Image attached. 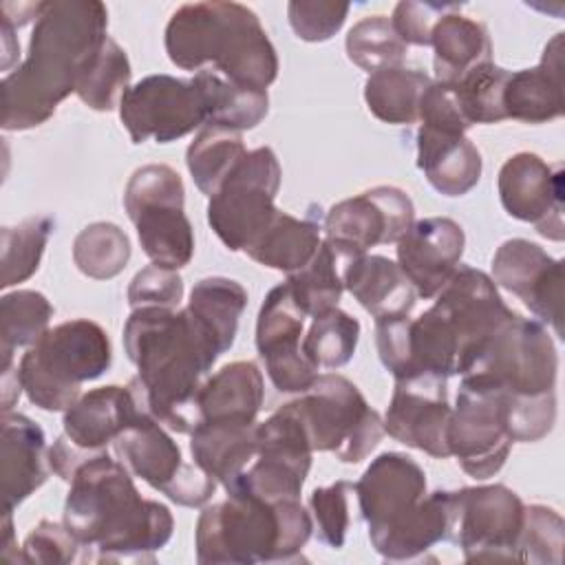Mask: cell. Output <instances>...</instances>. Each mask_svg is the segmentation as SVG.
Masks as SVG:
<instances>
[{
    "label": "cell",
    "mask_w": 565,
    "mask_h": 565,
    "mask_svg": "<svg viewBox=\"0 0 565 565\" xmlns=\"http://www.w3.org/2000/svg\"><path fill=\"white\" fill-rule=\"evenodd\" d=\"M415 223L411 196L393 185H377L335 203L324 221V238L351 256L369 247L397 243Z\"/></svg>",
    "instance_id": "16"
},
{
    "label": "cell",
    "mask_w": 565,
    "mask_h": 565,
    "mask_svg": "<svg viewBox=\"0 0 565 565\" xmlns=\"http://www.w3.org/2000/svg\"><path fill=\"white\" fill-rule=\"evenodd\" d=\"M181 298H183V280L177 274V269H168L154 263L137 271L128 285V305L132 309H141V307L179 309Z\"/></svg>",
    "instance_id": "47"
},
{
    "label": "cell",
    "mask_w": 565,
    "mask_h": 565,
    "mask_svg": "<svg viewBox=\"0 0 565 565\" xmlns=\"http://www.w3.org/2000/svg\"><path fill=\"white\" fill-rule=\"evenodd\" d=\"M64 525L97 561L152 558L172 536L168 505L143 499L130 470L106 450L77 468L64 503Z\"/></svg>",
    "instance_id": "3"
},
{
    "label": "cell",
    "mask_w": 565,
    "mask_h": 565,
    "mask_svg": "<svg viewBox=\"0 0 565 565\" xmlns=\"http://www.w3.org/2000/svg\"><path fill=\"white\" fill-rule=\"evenodd\" d=\"M523 512L519 494L501 483L455 490L450 541L459 543L468 563L516 561Z\"/></svg>",
    "instance_id": "14"
},
{
    "label": "cell",
    "mask_w": 565,
    "mask_h": 565,
    "mask_svg": "<svg viewBox=\"0 0 565 565\" xmlns=\"http://www.w3.org/2000/svg\"><path fill=\"white\" fill-rule=\"evenodd\" d=\"M358 338L360 322L335 307L313 318L300 349L313 366L340 369L353 358Z\"/></svg>",
    "instance_id": "41"
},
{
    "label": "cell",
    "mask_w": 565,
    "mask_h": 565,
    "mask_svg": "<svg viewBox=\"0 0 565 565\" xmlns=\"http://www.w3.org/2000/svg\"><path fill=\"white\" fill-rule=\"evenodd\" d=\"M183 201V181L170 166L148 163L128 179L124 207L135 223L143 254L154 265L181 269L192 260L194 234Z\"/></svg>",
    "instance_id": "10"
},
{
    "label": "cell",
    "mask_w": 565,
    "mask_h": 565,
    "mask_svg": "<svg viewBox=\"0 0 565 565\" xmlns=\"http://www.w3.org/2000/svg\"><path fill=\"white\" fill-rule=\"evenodd\" d=\"M280 163L271 148L249 150L234 172L207 201V223L223 245L245 252L256 236L274 221V205L280 188Z\"/></svg>",
    "instance_id": "11"
},
{
    "label": "cell",
    "mask_w": 565,
    "mask_h": 565,
    "mask_svg": "<svg viewBox=\"0 0 565 565\" xmlns=\"http://www.w3.org/2000/svg\"><path fill=\"white\" fill-rule=\"evenodd\" d=\"M503 210L550 241H563V163H547L534 152L512 154L497 179Z\"/></svg>",
    "instance_id": "18"
},
{
    "label": "cell",
    "mask_w": 565,
    "mask_h": 565,
    "mask_svg": "<svg viewBox=\"0 0 565 565\" xmlns=\"http://www.w3.org/2000/svg\"><path fill=\"white\" fill-rule=\"evenodd\" d=\"M419 128L444 132V135H466L470 124L466 121L457 93L452 84L430 82L419 99Z\"/></svg>",
    "instance_id": "49"
},
{
    "label": "cell",
    "mask_w": 565,
    "mask_h": 565,
    "mask_svg": "<svg viewBox=\"0 0 565 565\" xmlns=\"http://www.w3.org/2000/svg\"><path fill=\"white\" fill-rule=\"evenodd\" d=\"M313 532L300 499H263L247 490H227V499L203 508L194 530L201 565L285 563L300 556Z\"/></svg>",
    "instance_id": "7"
},
{
    "label": "cell",
    "mask_w": 565,
    "mask_h": 565,
    "mask_svg": "<svg viewBox=\"0 0 565 565\" xmlns=\"http://www.w3.org/2000/svg\"><path fill=\"white\" fill-rule=\"evenodd\" d=\"M15 29L7 22H2V71H9L11 62L15 60V53L20 51V44L18 40L13 38Z\"/></svg>",
    "instance_id": "54"
},
{
    "label": "cell",
    "mask_w": 565,
    "mask_h": 565,
    "mask_svg": "<svg viewBox=\"0 0 565 565\" xmlns=\"http://www.w3.org/2000/svg\"><path fill=\"white\" fill-rule=\"evenodd\" d=\"M344 46L349 60L362 71H369V75L402 66L408 53V46L395 33L386 15H366L355 22L347 33Z\"/></svg>",
    "instance_id": "39"
},
{
    "label": "cell",
    "mask_w": 565,
    "mask_h": 565,
    "mask_svg": "<svg viewBox=\"0 0 565 565\" xmlns=\"http://www.w3.org/2000/svg\"><path fill=\"white\" fill-rule=\"evenodd\" d=\"M459 4H441V2H415L404 0L397 2L391 15V24L402 42L415 46H430V35L435 24L450 11H457Z\"/></svg>",
    "instance_id": "50"
},
{
    "label": "cell",
    "mask_w": 565,
    "mask_h": 565,
    "mask_svg": "<svg viewBox=\"0 0 565 565\" xmlns=\"http://www.w3.org/2000/svg\"><path fill=\"white\" fill-rule=\"evenodd\" d=\"M190 452L227 490L256 457V424L199 422L190 433Z\"/></svg>",
    "instance_id": "29"
},
{
    "label": "cell",
    "mask_w": 565,
    "mask_h": 565,
    "mask_svg": "<svg viewBox=\"0 0 565 565\" xmlns=\"http://www.w3.org/2000/svg\"><path fill=\"white\" fill-rule=\"evenodd\" d=\"M349 13L347 2L327 0H291L287 4V18L294 33L305 42H324L333 38Z\"/></svg>",
    "instance_id": "46"
},
{
    "label": "cell",
    "mask_w": 565,
    "mask_h": 565,
    "mask_svg": "<svg viewBox=\"0 0 565 565\" xmlns=\"http://www.w3.org/2000/svg\"><path fill=\"white\" fill-rule=\"evenodd\" d=\"M417 168L446 196L468 194L481 179V154L466 135L417 130Z\"/></svg>",
    "instance_id": "28"
},
{
    "label": "cell",
    "mask_w": 565,
    "mask_h": 565,
    "mask_svg": "<svg viewBox=\"0 0 565 565\" xmlns=\"http://www.w3.org/2000/svg\"><path fill=\"white\" fill-rule=\"evenodd\" d=\"M124 349L137 366L128 384L137 402L168 430L190 435L203 377L223 353L210 329L188 307H141L124 324Z\"/></svg>",
    "instance_id": "1"
},
{
    "label": "cell",
    "mask_w": 565,
    "mask_h": 565,
    "mask_svg": "<svg viewBox=\"0 0 565 565\" xmlns=\"http://www.w3.org/2000/svg\"><path fill=\"white\" fill-rule=\"evenodd\" d=\"M556 371V347L543 322L516 316L481 347L461 380L501 393L512 441L530 444L554 426Z\"/></svg>",
    "instance_id": "5"
},
{
    "label": "cell",
    "mask_w": 565,
    "mask_h": 565,
    "mask_svg": "<svg viewBox=\"0 0 565 565\" xmlns=\"http://www.w3.org/2000/svg\"><path fill=\"white\" fill-rule=\"evenodd\" d=\"M466 236L457 221L428 216L415 221L397 241V265L422 298H435L461 265Z\"/></svg>",
    "instance_id": "21"
},
{
    "label": "cell",
    "mask_w": 565,
    "mask_h": 565,
    "mask_svg": "<svg viewBox=\"0 0 565 565\" xmlns=\"http://www.w3.org/2000/svg\"><path fill=\"white\" fill-rule=\"evenodd\" d=\"M79 541L71 534V530L62 523L40 521L22 545V563H38V565H62L73 563L77 558Z\"/></svg>",
    "instance_id": "48"
},
{
    "label": "cell",
    "mask_w": 565,
    "mask_h": 565,
    "mask_svg": "<svg viewBox=\"0 0 565 565\" xmlns=\"http://www.w3.org/2000/svg\"><path fill=\"white\" fill-rule=\"evenodd\" d=\"M344 289L377 320L391 316H408L415 307V287L386 256L360 254L344 267Z\"/></svg>",
    "instance_id": "26"
},
{
    "label": "cell",
    "mask_w": 565,
    "mask_h": 565,
    "mask_svg": "<svg viewBox=\"0 0 565 565\" xmlns=\"http://www.w3.org/2000/svg\"><path fill=\"white\" fill-rule=\"evenodd\" d=\"M351 481H335L324 488H316L309 497V510L313 530L320 543L340 550L347 541V530L351 523L349 516V497L353 492Z\"/></svg>",
    "instance_id": "45"
},
{
    "label": "cell",
    "mask_w": 565,
    "mask_h": 565,
    "mask_svg": "<svg viewBox=\"0 0 565 565\" xmlns=\"http://www.w3.org/2000/svg\"><path fill=\"white\" fill-rule=\"evenodd\" d=\"M265 397L263 373L249 360L230 362L207 377L196 395L199 422L256 424Z\"/></svg>",
    "instance_id": "27"
},
{
    "label": "cell",
    "mask_w": 565,
    "mask_h": 565,
    "mask_svg": "<svg viewBox=\"0 0 565 565\" xmlns=\"http://www.w3.org/2000/svg\"><path fill=\"white\" fill-rule=\"evenodd\" d=\"M2 508L13 512L49 477L44 430L20 413H2Z\"/></svg>",
    "instance_id": "23"
},
{
    "label": "cell",
    "mask_w": 565,
    "mask_h": 565,
    "mask_svg": "<svg viewBox=\"0 0 565 565\" xmlns=\"http://www.w3.org/2000/svg\"><path fill=\"white\" fill-rule=\"evenodd\" d=\"M452 408L448 406L446 377L413 375L395 380L393 397L384 417V433L404 446L417 448L430 457L446 459L448 424Z\"/></svg>",
    "instance_id": "19"
},
{
    "label": "cell",
    "mask_w": 565,
    "mask_h": 565,
    "mask_svg": "<svg viewBox=\"0 0 565 565\" xmlns=\"http://www.w3.org/2000/svg\"><path fill=\"white\" fill-rule=\"evenodd\" d=\"M320 218V210L316 212V207H311L305 218L278 210L274 221L256 236L245 254L265 267L294 274L313 258L322 243Z\"/></svg>",
    "instance_id": "30"
},
{
    "label": "cell",
    "mask_w": 565,
    "mask_h": 565,
    "mask_svg": "<svg viewBox=\"0 0 565 565\" xmlns=\"http://www.w3.org/2000/svg\"><path fill=\"white\" fill-rule=\"evenodd\" d=\"M73 260L88 278H115L130 260V241L115 223H90L73 241Z\"/></svg>",
    "instance_id": "38"
},
{
    "label": "cell",
    "mask_w": 565,
    "mask_h": 565,
    "mask_svg": "<svg viewBox=\"0 0 565 565\" xmlns=\"http://www.w3.org/2000/svg\"><path fill=\"white\" fill-rule=\"evenodd\" d=\"M51 232V216H31L13 227H2V289L24 282L38 271Z\"/></svg>",
    "instance_id": "42"
},
{
    "label": "cell",
    "mask_w": 565,
    "mask_h": 565,
    "mask_svg": "<svg viewBox=\"0 0 565 565\" xmlns=\"http://www.w3.org/2000/svg\"><path fill=\"white\" fill-rule=\"evenodd\" d=\"M130 62L126 51L106 38L99 53L86 66L77 82V97L93 110L108 113L119 106L124 93L130 88Z\"/></svg>",
    "instance_id": "37"
},
{
    "label": "cell",
    "mask_w": 565,
    "mask_h": 565,
    "mask_svg": "<svg viewBox=\"0 0 565 565\" xmlns=\"http://www.w3.org/2000/svg\"><path fill=\"white\" fill-rule=\"evenodd\" d=\"M99 452H104V450H99ZM99 452H95V450H82V448H77L66 435H62V437L55 439L53 448L49 450V463H51V470H53L60 479H64V481L71 483V479H73V475L77 472V468H79L82 463H86L88 459L97 457Z\"/></svg>",
    "instance_id": "51"
},
{
    "label": "cell",
    "mask_w": 565,
    "mask_h": 565,
    "mask_svg": "<svg viewBox=\"0 0 565 565\" xmlns=\"http://www.w3.org/2000/svg\"><path fill=\"white\" fill-rule=\"evenodd\" d=\"M166 53L183 71L212 64L245 88L267 90L278 77V55L258 15L238 2L181 4L166 26Z\"/></svg>",
    "instance_id": "6"
},
{
    "label": "cell",
    "mask_w": 565,
    "mask_h": 565,
    "mask_svg": "<svg viewBox=\"0 0 565 565\" xmlns=\"http://www.w3.org/2000/svg\"><path fill=\"white\" fill-rule=\"evenodd\" d=\"M113 362L106 331L86 318L49 329L20 360L18 377L26 397L42 411L57 413L79 399V386L97 380Z\"/></svg>",
    "instance_id": "8"
},
{
    "label": "cell",
    "mask_w": 565,
    "mask_h": 565,
    "mask_svg": "<svg viewBox=\"0 0 565 565\" xmlns=\"http://www.w3.org/2000/svg\"><path fill=\"white\" fill-rule=\"evenodd\" d=\"M119 119L132 143L154 139L168 143L210 121V95L203 73L179 79L166 73L148 75L130 86L119 102Z\"/></svg>",
    "instance_id": "12"
},
{
    "label": "cell",
    "mask_w": 565,
    "mask_h": 565,
    "mask_svg": "<svg viewBox=\"0 0 565 565\" xmlns=\"http://www.w3.org/2000/svg\"><path fill=\"white\" fill-rule=\"evenodd\" d=\"M510 71L488 62L470 71L455 86L457 102L466 121L472 124H497L505 119L503 113V88Z\"/></svg>",
    "instance_id": "43"
},
{
    "label": "cell",
    "mask_w": 565,
    "mask_h": 565,
    "mask_svg": "<svg viewBox=\"0 0 565 565\" xmlns=\"http://www.w3.org/2000/svg\"><path fill=\"white\" fill-rule=\"evenodd\" d=\"M563 33H556L543 51L541 62L534 68L510 71L503 88L505 119H519L525 124H543L563 115Z\"/></svg>",
    "instance_id": "24"
},
{
    "label": "cell",
    "mask_w": 565,
    "mask_h": 565,
    "mask_svg": "<svg viewBox=\"0 0 565 565\" xmlns=\"http://www.w3.org/2000/svg\"><path fill=\"white\" fill-rule=\"evenodd\" d=\"M141 404L130 386L93 388L64 411V435L82 450H106V444L137 417Z\"/></svg>",
    "instance_id": "25"
},
{
    "label": "cell",
    "mask_w": 565,
    "mask_h": 565,
    "mask_svg": "<svg viewBox=\"0 0 565 565\" xmlns=\"http://www.w3.org/2000/svg\"><path fill=\"white\" fill-rule=\"evenodd\" d=\"M115 455L130 475L166 494L188 470L181 448L143 406L137 417L115 437Z\"/></svg>",
    "instance_id": "22"
},
{
    "label": "cell",
    "mask_w": 565,
    "mask_h": 565,
    "mask_svg": "<svg viewBox=\"0 0 565 565\" xmlns=\"http://www.w3.org/2000/svg\"><path fill=\"white\" fill-rule=\"evenodd\" d=\"M245 154L247 150L238 130L205 124L194 141L188 146L185 163L194 179V185L205 196H214Z\"/></svg>",
    "instance_id": "33"
},
{
    "label": "cell",
    "mask_w": 565,
    "mask_h": 565,
    "mask_svg": "<svg viewBox=\"0 0 565 565\" xmlns=\"http://www.w3.org/2000/svg\"><path fill=\"white\" fill-rule=\"evenodd\" d=\"M492 280L563 338V263L541 245L510 238L492 256Z\"/></svg>",
    "instance_id": "20"
},
{
    "label": "cell",
    "mask_w": 565,
    "mask_h": 565,
    "mask_svg": "<svg viewBox=\"0 0 565 565\" xmlns=\"http://www.w3.org/2000/svg\"><path fill=\"white\" fill-rule=\"evenodd\" d=\"M291 404L311 448L335 452L342 463L366 459L384 435V419L344 375L318 373L313 384Z\"/></svg>",
    "instance_id": "9"
},
{
    "label": "cell",
    "mask_w": 565,
    "mask_h": 565,
    "mask_svg": "<svg viewBox=\"0 0 565 565\" xmlns=\"http://www.w3.org/2000/svg\"><path fill=\"white\" fill-rule=\"evenodd\" d=\"M430 46L435 49L437 82L457 84L470 71L492 62V42L488 29L461 13H446L433 29Z\"/></svg>",
    "instance_id": "31"
},
{
    "label": "cell",
    "mask_w": 565,
    "mask_h": 565,
    "mask_svg": "<svg viewBox=\"0 0 565 565\" xmlns=\"http://www.w3.org/2000/svg\"><path fill=\"white\" fill-rule=\"evenodd\" d=\"M433 309L448 329L457 358L459 375L472 364L481 347L519 313L505 307L494 280L481 269L459 265L450 280L435 296Z\"/></svg>",
    "instance_id": "15"
},
{
    "label": "cell",
    "mask_w": 565,
    "mask_h": 565,
    "mask_svg": "<svg viewBox=\"0 0 565 565\" xmlns=\"http://www.w3.org/2000/svg\"><path fill=\"white\" fill-rule=\"evenodd\" d=\"M108 11L97 0L44 2L26 60L2 79V128L26 130L44 124L106 42Z\"/></svg>",
    "instance_id": "2"
},
{
    "label": "cell",
    "mask_w": 565,
    "mask_h": 565,
    "mask_svg": "<svg viewBox=\"0 0 565 565\" xmlns=\"http://www.w3.org/2000/svg\"><path fill=\"white\" fill-rule=\"evenodd\" d=\"M22 384L18 377V371L13 373V369H4L2 371V413L11 411L13 402L20 397Z\"/></svg>",
    "instance_id": "52"
},
{
    "label": "cell",
    "mask_w": 565,
    "mask_h": 565,
    "mask_svg": "<svg viewBox=\"0 0 565 565\" xmlns=\"http://www.w3.org/2000/svg\"><path fill=\"white\" fill-rule=\"evenodd\" d=\"M302 324L305 313L296 305L289 285L274 287L258 311L256 349L280 393H305L318 377V366L300 349Z\"/></svg>",
    "instance_id": "17"
},
{
    "label": "cell",
    "mask_w": 565,
    "mask_h": 565,
    "mask_svg": "<svg viewBox=\"0 0 565 565\" xmlns=\"http://www.w3.org/2000/svg\"><path fill=\"white\" fill-rule=\"evenodd\" d=\"M565 543V523L547 505H525L523 527L516 541V561L558 565Z\"/></svg>",
    "instance_id": "44"
},
{
    "label": "cell",
    "mask_w": 565,
    "mask_h": 565,
    "mask_svg": "<svg viewBox=\"0 0 565 565\" xmlns=\"http://www.w3.org/2000/svg\"><path fill=\"white\" fill-rule=\"evenodd\" d=\"M247 307V291L241 282L223 276L199 280L188 300V309L216 338L223 353L234 344L238 318Z\"/></svg>",
    "instance_id": "35"
},
{
    "label": "cell",
    "mask_w": 565,
    "mask_h": 565,
    "mask_svg": "<svg viewBox=\"0 0 565 565\" xmlns=\"http://www.w3.org/2000/svg\"><path fill=\"white\" fill-rule=\"evenodd\" d=\"M201 73L210 95L207 124H216V126H225L243 132L258 126L265 119L269 110L267 90L232 84L216 71H201Z\"/></svg>",
    "instance_id": "40"
},
{
    "label": "cell",
    "mask_w": 565,
    "mask_h": 565,
    "mask_svg": "<svg viewBox=\"0 0 565 565\" xmlns=\"http://www.w3.org/2000/svg\"><path fill=\"white\" fill-rule=\"evenodd\" d=\"M351 258V254L324 238L302 269L287 274L285 282L305 316L316 318L338 307L344 291V267Z\"/></svg>",
    "instance_id": "32"
},
{
    "label": "cell",
    "mask_w": 565,
    "mask_h": 565,
    "mask_svg": "<svg viewBox=\"0 0 565 565\" xmlns=\"http://www.w3.org/2000/svg\"><path fill=\"white\" fill-rule=\"evenodd\" d=\"M0 556L2 558H11V552L15 554V561H22V554H18V545H15V534H13V521H11V512H4V525H2V543H0Z\"/></svg>",
    "instance_id": "53"
},
{
    "label": "cell",
    "mask_w": 565,
    "mask_h": 565,
    "mask_svg": "<svg viewBox=\"0 0 565 565\" xmlns=\"http://www.w3.org/2000/svg\"><path fill=\"white\" fill-rule=\"evenodd\" d=\"M433 79L422 71L404 66L375 71L364 82V102L384 124H415L419 119V99Z\"/></svg>",
    "instance_id": "34"
},
{
    "label": "cell",
    "mask_w": 565,
    "mask_h": 565,
    "mask_svg": "<svg viewBox=\"0 0 565 565\" xmlns=\"http://www.w3.org/2000/svg\"><path fill=\"white\" fill-rule=\"evenodd\" d=\"M375 552L386 561H408L439 541H450L455 492L426 494L422 466L402 452H382L353 483Z\"/></svg>",
    "instance_id": "4"
},
{
    "label": "cell",
    "mask_w": 565,
    "mask_h": 565,
    "mask_svg": "<svg viewBox=\"0 0 565 565\" xmlns=\"http://www.w3.org/2000/svg\"><path fill=\"white\" fill-rule=\"evenodd\" d=\"M512 444L503 397L494 388L461 380L448 424V450L461 470L475 479L492 477L503 468Z\"/></svg>",
    "instance_id": "13"
},
{
    "label": "cell",
    "mask_w": 565,
    "mask_h": 565,
    "mask_svg": "<svg viewBox=\"0 0 565 565\" xmlns=\"http://www.w3.org/2000/svg\"><path fill=\"white\" fill-rule=\"evenodd\" d=\"M53 318L51 302L33 289L4 294L0 300V353L2 371L11 369L13 351L33 347L46 331Z\"/></svg>",
    "instance_id": "36"
}]
</instances>
